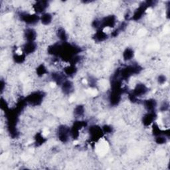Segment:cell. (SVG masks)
Segmentation results:
<instances>
[{
    "instance_id": "6da1fadb",
    "label": "cell",
    "mask_w": 170,
    "mask_h": 170,
    "mask_svg": "<svg viewBox=\"0 0 170 170\" xmlns=\"http://www.w3.org/2000/svg\"><path fill=\"white\" fill-rule=\"evenodd\" d=\"M40 20L42 24H43L44 25H49L50 24H51L53 16L49 13H44L42 14L41 17H40Z\"/></svg>"
},
{
    "instance_id": "7a4b0ae2",
    "label": "cell",
    "mask_w": 170,
    "mask_h": 170,
    "mask_svg": "<svg viewBox=\"0 0 170 170\" xmlns=\"http://www.w3.org/2000/svg\"><path fill=\"white\" fill-rule=\"evenodd\" d=\"M134 57V51L130 49H126L123 53L124 60L126 61H129L132 59Z\"/></svg>"
}]
</instances>
